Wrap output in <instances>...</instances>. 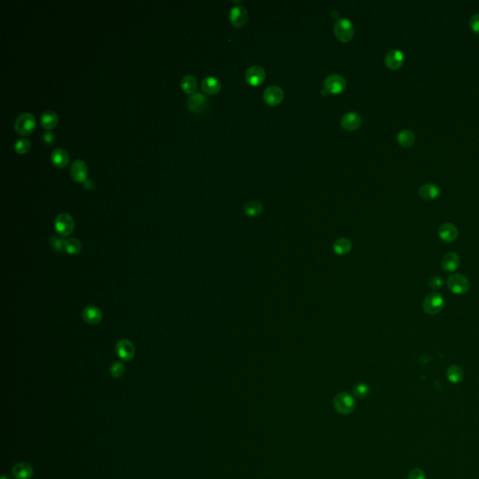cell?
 Returning a JSON list of instances; mask_svg holds the SVG:
<instances>
[{"label":"cell","instance_id":"cell-1","mask_svg":"<svg viewBox=\"0 0 479 479\" xmlns=\"http://www.w3.org/2000/svg\"><path fill=\"white\" fill-rule=\"evenodd\" d=\"M347 81L346 79L338 74H332L326 78L324 82V88L322 91L323 95H338L343 93L347 88Z\"/></svg>","mask_w":479,"mask_h":479},{"label":"cell","instance_id":"cell-2","mask_svg":"<svg viewBox=\"0 0 479 479\" xmlns=\"http://www.w3.org/2000/svg\"><path fill=\"white\" fill-rule=\"evenodd\" d=\"M36 128V118L32 113L24 112L20 114L14 122V130L19 135L28 136Z\"/></svg>","mask_w":479,"mask_h":479},{"label":"cell","instance_id":"cell-3","mask_svg":"<svg viewBox=\"0 0 479 479\" xmlns=\"http://www.w3.org/2000/svg\"><path fill=\"white\" fill-rule=\"evenodd\" d=\"M444 299L443 296L437 292L429 293L423 300V311L429 315H435L443 310Z\"/></svg>","mask_w":479,"mask_h":479},{"label":"cell","instance_id":"cell-4","mask_svg":"<svg viewBox=\"0 0 479 479\" xmlns=\"http://www.w3.org/2000/svg\"><path fill=\"white\" fill-rule=\"evenodd\" d=\"M334 34L338 40L343 43H348L352 40L355 29L352 23L346 18H339L334 24Z\"/></svg>","mask_w":479,"mask_h":479},{"label":"cell","instance_id":"cell-5","mask_svg":"<svg viewBox=\"0 0 479 479\" xmlns=\"http://www.w3.org/2000/svg\"><path fill=\"white\" fill-rule=\"evenodd\" d=\"M333 405L338 413L342 415H348L355 410L356 402L354 397L348 394V392H341L335 396Z\"/></svg>","mask_w":479,"mask_h":479},{"label":"cell","instance_id":"cell-6","mask_svg":"<svg viewBox=\"0 0 479 479\" xmlns=\"http://www.w3.org/2000/svg\"><path fill=\"white\" fill-rule=\"evenodd\" d=\"M447 287L456 295H464L470 289V282L466 276L453 274L447 278Z\"/></svg>","mask_w":479,"mask_h":479},{"label":"cell","instance_id":"cell-7","mask_svg":"<svg viewBox=\"0 0 479 479\" xmlns=\"http://www.w3.org/2000/svg\"><path fill=\"white\" fill-rule=\"evenodd\" d=\"M74 227H75V223L71 215L67 213H63L56 216L55 221V228L61 236L63 237L70 236L74 230Z\"/></svg>","mask_w":479,"mask_h":479},{"label":"cell","instance_id":"cell-8","mask_svg":"<svg viewBox=\"0 0 479 479\" xmlns=\"http://www.w3.org/2000/svg\"><path fill=\"white\" fill-rule=\"evenodd\" d=\"M285 94L283 89L277 85H271L264 91V102L270 106H277L284 100Z\"/></svg>","mask_w":479,"mask_h":479},{"label":"cell","instance_id":"cell-9","mask_svg":"<svg viewBox=\"0 0 479 479\" xmlns=\"http://www.w3.org/2000/svg\"><path fill=\"white\" fill-rule=\"evenodd\" d=\"M266 80V72L261 66H251L245 72V81L252 86H258Z\"/></svg>","mask_w":479,"mask_h":479},{"label":"cell","instance_id":"cell-10","mask_svg":"<svg viewBox=\"0 0 479 479\" xmlns=\"http://www.w3.org/2000/svg\"><path fill=\"white\" fill-rule=\"evenodd\" d=\"M228 19L234 27L241 28L248 21V12L242 6H235L230 10Z\"/></svg>","mask_w":479,"mask_h":479},{"label":"cell","instance_id":"cell-11","mask_svg":"<svg viewBox=\"0 0 479 479\" xmlns=\"http://www.w3.org/2000/svg\"><path fill=\"white\" fill-rule=\"evenodd\" d=\"M186 106L196 113L203 112L208 106V99L201 93H195L187 98Z\"/></svg>","mask_w":479,"mask_h":479},{"label":"cell","instance_id":"cell-12","mask_svg":"<svg viewBox=\"0 0 479 479\" xmlns=\"http://www.w3.org/2000/svg\"><path fill=\"white\" fill-rule=\"evenodd\" d=\"M405 63V55L400 50H391L388 52L385 57V64L387 69L391 71H397Z\"/></svg>","mask_w":479,"mask_h":479},{"label":"cell","instance_id":"cell-13","mask_svg":"<svg viewBox=\"0 0 479 479\" xmlns=\"http://www.w3.org/2000/svg\"><path fill=\"white\" fill-rule=\"evenodd\" d=\"M115 349H116V353H117L120 359H122L123 360H128V361L131 360L134 358L135 353H136V349H135L134 345L129 340H127V339L120 340L119 342L116 344Z\"/></svg>","mask_w":479,"mask_h":479},{"label":"cell","instance_id":"cell-14","mask_svg":"<svg viewBox=\"0 0 479 479\" xmlns=\"http://www.w3.org/2000/svg\"><path fill=\"white\" fill-rule=\"evenodd\" d=\"M71 174L72 179L75 182L85 183L87 181V176H88V168L86 163L81 159L75 160L72 163Z\"/></svg>","mask_w":479,"mask_h":479},{"label":"cell","instance_id":"cell-15","mask_svg":"<svg viewBox=\"0 0 479 479\" xmlns=\"http://www.w3.org/2000/svg\"><path fill=\"white\" fill-rule=\"evenodd\" d=\"M362 124V119L357 112H348L341 119V127L347 131H354L359 129Z\"/></svg>","mask_w":479,"mask_h":479},{"label":"cell","instance_id":"cell-16","mask_svg":"<svg viewBox=\"0 0 479 479\" xmlns=\"http://www.w3.org/2000/svg\"><path fill=\"white\" fill-rule=\"evenodd\" d=\"M440 194H441L440 187L434 184H425L419 187V197L427 202L436 200L440 196Z\"/></svg>","mask_w":479,"mask_h":479},{"label":"cell","instance_id":"cell-17","mask_svg":"<svg viewBox=\"0 0 479 479\" xmlns=\"http://www.w3.org/2000/svg\"><path fill=\"white\" fill-rule=\"evenodd\" d=\"M438 235L439 238L442 240L444 242L450 243L455 241L458 236H459V231L455 226L451 223H443V225L440 226L438 229Z\"/></svg>","mask_w":479,"mask_h":479},{"label":"cell","instance_id":"cell-18","mask_svg":"<svg viewBox=\"0 0 479 479\" xmlns=\"http://www.w3.org/2000/svg\"><path fill=\"white\" fill-rule=\"evenodd\" d=\"M461 259L458 254L450 252L445 254L441 260V267L446 273H454L460 267Z\"/></svg>","mask_w":479,"mask_h":479},{"label":"cell","instance_id":"cell-19","mask_svg":"<svg viewBox=\"0 0 479 479\" xmlns=\"http://www.w3.org/2000/svg\"><path fill=\"white\" fill-rule=\"evenodd\" d=\"M84 321L89 325H97L102 320V313L96 306H87L82 312Z\"/></svg>","mask_w":479,"mask_h":479},{"label":"cell","instance_id":"cell-20","mask_svg":"<svg viewBox=\"0 0 479 479\" xmlns=\"http://www.w3.org/2000/svg\"><path fill=\"white\" fill-rule=\"evenodd\" d=\"M51 159L55 167L65 168L70 161V156L66 150L62 148H56L53 151L51 155Z\"/></svg>","mask_w":479,"mask_h":479},{"label":"cell","instance_id":"cell-21","mask_svg":"<svg viewBox=\"0 0 479 479\" xmlns=\"http://www.w3.org/2000/svg\"><path fill=\"white\" fill-rule=\"evenodd\" d=\"M12 476L16 479H30L33 476V469L27 463L20 462L12 468Z\"/></svg>","mask_w":479,"mask_h":479},{"label":"cell","instance_id":"cell-22","mask_svg":"<svg viewBox=\"0 0 479 479\" xmlns=\"http://www.w3.org/2000/svg\"><path fill=\"white\" fill-rule=\"evenodd\" d=\"M221 83L215 77H207L202 82V88L208 95H216L221 90Z\"/></svg>","mask_w":479,"mask_h":479},{"label":"cell","instance_id":"cell-23","mask_svg":"<svg viewBox=\"0 0 479 479\" xmlns=\"http://www.w3.org/2000/svg\"><path fill=\"white\" fill-rule=\"evenodd\" d=\"M58 121H59L58 115L56 114V112L53 111H47L43 112V114L40 117L41 126L47 130L54 129L57 126Z\"/></svg>","mask_w":479,"mask_h":479},{"label":"cell","instance_id":"cell-24","mask_svg":"<svg viewBox=\"0 0 479 479\" xmlns=\"http://www.w3.org/2000/svg\"><path fill=\"white\" fill-rule=\"evenodd\" d=\"M446 377L447 380L451 383H461L464 377V372L460 366L451 365L446 370Z\"/></svg>","mask_w":479,"mask_h":479},{"label":"cell","instance_id":"cell-25","mask_svg":"<svg viewBox=\"0 0 479 479\" xmlns=\"http://www.w3.org/2000/svg\"><path fill=\"white\" fill-rule=\"evenodd\" d=\"M397 142L402 147L408 148L414 145L416 142V136L411 130H402L397 136Z\"/></svg>","mask_w":479,"mask_h":479},{"label":"cell","instance_id":"cell-26","mask_svg":"<svg viewBox=\"0 0 479 479\" xmlns=\"http://www.w3.org/2000/svg\"><path fill=\"white\" fill-rule=\"evenodd\" d=\"M352 249V243L347 238H340L336 240L333 243V251L339 256H346L350 253Z\"/></svg>","mask_w":479,"mask_h":479},{"label":"cell","instance_id":"cell-27","mask_svg":"<svg viewBox=\"0 0 479 479\" xmlns=\"http://www.w3.org/2000/svg\"><path fill=\"white\" fill-rule=\"evenodd\" d=\"M198 82L193 75H185L181 81V88L186 94H192L197 90Z\"/></svg>","mask_w":479,"mask_h":479},{"label":"cell","instance_id":"cell-28","mask_svg":"<svg viewBox=\"0 0 479 479\" xmlns=\"http://www.w3.org/2000/svg\"><path fill=\"white\" fill-rule=\"evenodd\" d=\"M243 211L247 216L255 217L263 212V205L258 201H250L244 204Z\"/></svg>","mask_w":479,"mask_h":479},{"label":"cell","instance_id":"cell-29","mask_svg":"<svg viewBox=\"0 0 479 479\" xmlns=\"http://www.w3.org/2000/svg\"><path fill=\"white\" fill-rule=\"evenodd\" d=\"M82 243L80 240L74 238H71L65 240L64 249L65 251L71 255H77L82 251Z\"/></svg>","mask_w":479,"mask_h":479},{"label":"cell","instance_id":"cell-30","mask_svg":"<svg viewBox=\"0 0 479 479\" xmlns=\"http://www.w3.org/2000/svg\"><path fill=\"white\" fill-rule=\"evenodd\" d=\"M370 394V387L365 383H358L353 387V395L358 399H365Z\"/></svg>","mask_w":479,"mask_h":479},{"label":"cell","instance_id":"cell-31","mask_svg":"<svg viewBox=\"0 0 479 479\" xmlns=\"http://www.w3.org/2000/svg\"><path fill=\"white\" fill-rule=\"evenodd\" d=\"M30 148H31V143L27 139H20L16 141V143L14 144L15 152L20 155L26 154L30 150Z\"/></svg>","mask_w":479,"mask_h":479},{"label":"cell","instance_id":"cell-32","mask_svg":"<svg viewBox=\"0 0 479 479\" xmlns=\"http://www.w3.org/2000/svg\"><path fill=\"white\" fill-rule=\"evenodd\" d=\"M125 371H126V367H125L124 363H122L120 361L114 362L111 366V369H110L111 376L114 378H119L121 376H123V374L125 373Z\"/></svg>","mask_w":479,"mask_h":479},{"label":"cell","instance_id":"cell-33","mask_svg":"<svg viewBox=\"0 0 479 479\" xmlns=\"http://www.w3.org/2000/svg\"><path fill=\"white\" fill-rule=\"evenodd\" d=\"M50 244L51 246L54 248L55 251L58 252V253H61L64 249V244H65V240H63L62 239H60L59 237H56V236H52L50 237Z\"/></svg>","mask_w":479,"mask_h":479},{"label":"cell","instance_id":"cell-34","mask_svg":"<svg viewBox=\"0 0 479 479\" xmlns=\"http://www.w3.org/2000/svg\"><path fill=\"white\" fill-rule=\"evenodd\" d=\"M443 280L440 276H432L429 279L428 286L431 289H440L443 287Z\"/></svg>","mask_w":479,"mask_h":479},{"label":"cell","instance_id":"cell-35","mask_svg":"<svg viewBox=\"0 0 479 479\" xmlns=\"http://www.w3.org/2000/svg\"><path fill=\"white\" fill-rule=\"evenodd\" d=\"M469 26L474 33L479 35V13L475 14L471 17L469 21Z\"/></svg>","mask_w":479,"mask_h":479},{"label":"cell","instance_id":"cell-36","mask_svg":"<svg viewBox=\"0 0 479 479\" xmlns=\"http://www.w3.org/2000/svg\"><path fill=\"white\" fill-rule=\"evenodd\" d=\"M408 479H426V476H425V473L421 469L416 468V469H413L409 473Z\"/></svg>","mask_w":479,"mask_h":479},{"label":"cell","instance_id":"cell-37","mask_svg":"<svg viewBox=\"0 0 479 479\" xmlns=\"http://www.w3.org/2000/svg\"><path fill=\"white\" fill-rule=\"evenodd\" d=\"M42 140H43V141H44V143H46V144H51L52 142H54V140H55V136H54V134H53V133H51V132H45V133L43 134V136H42Z\"/></svg>","mask_w":479,"mask_h":479},{"label":"cell","instance_id":"cell-38","mask_svg":"<svg viewBox=\"0 0 479 479\" xmlns=\"http://www.w3.org/2000/svg\"><path fill=\"white\" fill-rule=\"evenodd\" d=\"M84 187L87 188V189H91V188L94 187V182H93V180L87 179V181L85 183H84Z\"/></svg>","mask_w":479,"mask_h":479},{"label":"cell","instance_id":"cell-39","mask_svg":"<svg viewBox=\"0 0 479 479\" xmlns=\"http://www.w3.org/2000/svg\"><path fill=\"white\" fill-rule=\"evenodd\" d=\"M9 479L8 477H6V476H4V477H2V479Z\"/></svg>","mask_w":479,"mask_h":479}]
</instances>
